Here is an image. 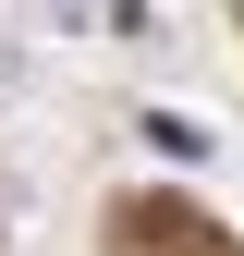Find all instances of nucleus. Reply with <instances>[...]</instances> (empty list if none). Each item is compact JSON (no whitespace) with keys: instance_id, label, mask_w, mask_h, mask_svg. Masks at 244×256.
Masks as SVG:
<instances>
[{"instance_id":"1","label":"nucleus","mask_w":244,"mask_h":256,"mask_svg":"<svg viewBox=\"0 0 244 256\" xmlns=\"http://www.w3.org/2000/svg\"><path fill=\"white\" fill-rule=\"evenodd\" d=\"M134 244H146V256H232L220 232H196L183 196H146V208H134Z\"/></svg>"},{"instance_id":"2","label":"nucleus","mask_w":244,"mask_h":256,"mask_svg":"<svg viewBox=\"0 0 244 256\" xmlns=\"http://www.w3.org/2000/svg\"><path fill=\"white\" fill-rule=\"evenodd\" d=\"M0 86H12V61H0Z\"/></svg>"}]
</instances>
